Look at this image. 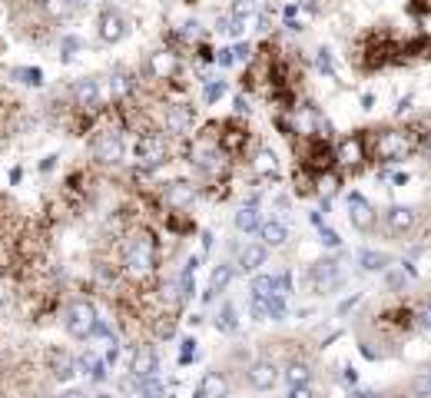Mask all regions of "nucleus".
I'll return each mask as SVG.
<instances>
[{
  "label": "nucleus",
  "instance_id": "nucleus-38",
  "mask_svg": "<svg viewBox=\"0 0 431 398\" xmlns=\"http://www.w3.org/2000/svg\"><path fill=\"white\" fill-rule=\"evenodd\" d=\"M316 63H318V70H322V73H336V63H332V53H328V50H318Z\"/></svg>",
  "mask_w": 431,
  "mask_h": 398
},
{
  "label": "nucleus",
  "instance_id": "nucleus-29",
  "mask_svg": "<svg viewBox=\"0 0 431 398\" xmlns=\"http://www.w3.org/2000/svg\"><path fill=\"white\" fill-rule=\"evenodd\" d=\"M86 369V375L93 382H103L106 379V362H100V359H93V355H83V362H80Z\"/></svg>",
  "mask_w": 431,
  "mask_h": 398
},
{
  "label": "nucleus",
  "instance_id": "nucleus-13",
  "mask_svg": "<svg viewBox=\"0 0 431 398\" xmlns=\"http://www.w3.org/2000/svg\"><path fill=\"white\" fill-rule=\"evenodd\" d=\"M192 120H196V113H192L189 107H170L163 117V127H166V133L182 136L192 130Z\"/></svg>",
  "mask_w": 431,
  "mask_h": 398
},
{
  "label": "nucleus",
  "instance_id": "nucleus-5",
  "mask_svg": "<svg viewBox=\"0 0 431 398\" xmlns=\"http://www.w3.org/2000/svg\"><path fill=\"white\" fill-rule=\"evenodd\" d=\"M90 150H93V159H100V163H116L123 156V133L120 130H103Z\"/></svg>",
  "mask_w": 431,
  "mask_h": 398
},
{
  "label": "nucleus",
  "instance_id": "nucleus-47",
  "mask_svg": "<svg viewBox=\"0 0 431 398\" xmlns=\"http://www.w3.org/2000/svg\"><path fill=\"white\" fill-rule=\"evenodd\" d=\"M355 302H358V295H352V299H345L342 305H338V312H348V309H352V305H355Z\"/></svg>",
  "mask_w": 431,
  "mask_h": 398
},
{
  "label": "nucleus",
  "instance_id": "nucleus-24",
  "mask_svg": "<svg viewBox=\"0 0 431 398\" xmlns=\"http://www.w3.org/2000/svg\"><path fill=\"white\" fill-rule=\"evenodd\" d=\"M256 173L259 176H276V169H279V163H276V153L272 150H259L256 153Z\"/></svg>",
  "mask_w": 431,
  "mask_h": 398
},
{
  "label": "nucleus",
  "instance_id": "nucleus-42",
  "mask_svg": "<svg viewBox=\"0 0 431 398\" xmlns=\"http://www.w3.org/2000/svg\"><path fill=\"white\" fill-rule=\"evenodd\" d=\"M342 382H345V385H355V382H358V372H355V369H342Z\"/></svg>",
  "mask_w": 431,
  "mask_h": 398
},
{
  "label": "nucleus",
  "instance_id": "nucleus-1",
  "mask_svg": "<svg viewBox=\"0 0 431 398\" xmlns=\"http://www.w3.org/2000/svg\"><path fill=\"white\" fill-rule=\"evenodd\" d=\"M415 150L412 133H402V130H385L378 140H375V153L385 163H398L402 156H408Z\"/></svg>",
  "mask_w": 431,
  "mask_h": 398
},
{
  "label": "nucleus",
  "instance_id": "nucleus-26",
  "mask_svg": "<svg viewBox=\"0 0 431 398\" xmlns=\"http://www.w3.org/2000/svg\"><path fill=\"white\" fill-rule=\"evenodd\" d=\"M216 329H219V332H236V329H239V322H236V309H232L229 302H226V305L219 309V315H216Z\"/></svg>",
  "mask_w": 431,
  "mask_h": 398
},
{
  "label": "nucleus",
  "instance_id": "nucleus-31",
  "mask_svg": "<svg viewBox=\"0 0 431 398\" xmlns=\"http://www.w3.org/2000/svg\"><path fill=\"white\" fill-rule=\"evenodd\" d=\"M77 50H80L77 37H63V40H60V60H63V63H73V60H77Z\"/></svg>",
  "mask_w": 431,
  "mask_h": 398
},
{
  "label": "nucleus",
  "instance_id": "nucleus-18",
  "mask_svg": "<svg viewBox=\"0 0 431 398\" xmlns=\"http://www.w3.org/2000/svg\"><path fill=\"white\" fill-rule=\"evenodd\" d=\"M259 266H266V246L249 243L239 249V269L242 272H256Z\"/></svg>",
  "mask_w": 431,
  "mask_h": 398
},
{
  "label": "nucleus",
  "instance_id": "nucleus-6",
  "mask_svg": "<svg viewBox=\"0 0 431 398\" xmlns=\"http://www.w3.org/2000/svg\"><path fill=\"white\" fill-rule=\"evenodd\" d=\"M249 292L252 295H282V299H289V295H292V279H289V272H279V276H256Z\"/></svg>",
  "mask_w": 431,
  "mask_h": 398
},
{
  "label": "nucleus",
  "instance_id": "nucleus-9",
  "mask_svg": "<svg viewBox=\"0 0 431 398\" xmlns=\"http://www.w3.org/2000/svg\"><path fill=\"white\" fill-rule=\"evenodd\" d=\"M348 219H352V226L355 229H362V233H368V229L375 226V209L362 193L348 196Z\"/></svg>",
  "mask_w": 431,
  "mask_h": 398
},
{
  "label": "nucleus",
  "instance_id": "nucleus-10",
  "mask_svg": "<svg viewBox=\"0 0 431 398\" xmlns=\"http://www.w3.org/2000/svg\"><path fill=\"white\" fill-rule=\"evenodd\" d=\"M146 67H150V73H153L156 80H172L180 73V57H176L172 50H156Z\"/></svg>",
  "mask_w": 431,
  "mask_h": 398
},
{
  "label": "nucleus",
  "instance_id": "nucleus-34",
  "mask_svg": "<svg viewBox=\"0 0 431 398\" xmlns=\"http://www.w3.org/2000/svg\"><path fill=\"white\" fill-rule=\"evenodd\" d=\"M199 359V349H196V339H186L180 349V365H189V362Z\"/></svg>",
  "mask_w": 431,
  "mask_h": 398
},
{
  "label": "nucleus",
  "instance_id": "nucleus-11",
  "mask_svg": "<svg viewBox=\"0 0 431 398\" xmlns=\"http://www.w3.org/2000/svg\"><path fill=\"white\" fill-rule=\"evenodd\" d=\"M160 372V355H156L153 345H140L133 352V375L136 379H156Z\"/></svg>",
  "mask_w": 431,
  "mask_h": 398
},
{
  "label": "nucleus",
  "instance_id": "nucleus-33",
  "mask_svg": "<svg viewBox=\"0 0 431 398\" xmlns=\"http://www.w3.org/2000/svg\"><path fill=\"white\" fill-rule=\"evenodd\" d=\"M259 14V0H236L232 4V17H256Z\"/></svg>",
  "mask_w": 431,
  "mask_h": 398
},
{
  "label": "nucleus",
  "instance_id": "nucleus-28",
  "mask_svg": "<svg viewBox=\"0 0 431 398\" xmlns=\"http://www.w3.org/2000/svg\"><path fill=\"white\" fill-rule=\"evenodd\" d=\"M14 77H17L20 83H27V87H40V83H43V70L40 67H17Z\"/></svg>",
  "mask_w": 431,
  "mask_h": 398
},
{
  "label": "nucleus",
  "instance_id": "nucleus-39",
  "mask_svg": "<svg viewBox=\"0 0 431 398\" xmlns=\"http://www.w3.org/2000/svg\"><path fill=\"white\" fill-rule=\"evenodd\" d=\"M296 14H298V7H289V10H286V27H289V30H298Z\"/></svg>",
  "mask_w": 431,
  "mask_h": 398
},
{
  "label": "nucleus",
  "instance_id": "nucleus-2",
  "mask_svg": "<svg viewBox=\"0 0 431 398\" xmlns=\"http://www.w3.org/2000/svg\"><path fill=\"white\" fill-rule=\"evenodd\" d=\"M126 272L143 279L153 272V243L150 236H133V243L126 246Z\"/></svg>",
  "mask_w": 431,
  "mask_h": 398
},
{
  "label": "nucleus",
  "instance_id": "nucleus-16",
  "mask_svg": "<svg viewBox=\"0 0 431 398\" xmlns=\"http://www.w3.org/2000/svg\"><path fill=\"white\" fill-rule=\"evenodd\" d=\"M73 372H77V362H73V355L70 352H50V375L57 382H70L73 379Z\"/></svg>",
  "mask_w": 431,
  "mask_h": 398
},
{
  "label": "nucleus",
  "instance_id": "nucleus-48",
  "mask_svg": "<svg viewBox=\"0 0 431 398\" xmlns=\"http://www.w3.org/2000/svg\"><path fill=\"white\" fill-rule=\"evenodd\" d=\"M408 183V173H395V186H405Z\"/></svg>",
  "mask_w": 431,
  "mask_h": 398
},
{
  "label": "nucleus",
  "instance_id": "nucleus-45",
  "mask_svg": "<svg viewBox=\"0 0 431 398\" xmlns=\"http://www.w3.org/2000/svg\"><path fill=\"white\" fill-rule=\"evenodd\" d=\"M182 37H199V23H196V20H192V23H186Z\"/></svg>",
  "mask_w": 431,
  "mask_h": 398
},
{
  "label": "nucleus",
  "instance_id": "nucleus-8",
  "mask_svg": "<svg viewBox=\"0 0 431 398\" xmlns=\"http://www.w3.org/2000/svg\"><path fill=\"white\" fill-rule=\"evenodd\" d=\"M130 33V20L120 14V10H103L100 14V37L106 43H120V40Z\"/></svg>",
  "mask_w": 431,
  "mask_h": 398
},
{
  "label": "nucleus",
  "instance_id": "nucleus-12",
  "mask_svg": "<svg viewBox=\"0 0 431 398\" xmlns=\"http://www.w3.org/2000/svg\"><path fill=\"white\" fill-rule=\"evenodd\" d=\"M415 223H418V216H415V209H408V206H392V209L385 213V226H388V233H395V236L412 233Z\"/></svg>",
  "mask_w": 431,
  "mask_h": 398
},
{
  "label": "nucleus",
  "instance_id": "nucleus-17",
  "mask_svg": "<svg viewBox=\"0 0 431 398\" xmlns=\"http://www.w3.org/2000/svg\"><path fill=\"white\" fill-rule=\"evenodd\" d=\"M336 159L342 166H358L365 159V146H362V136H352V140H342L336 150Z\"/></svg>",
  "mask_w": 431,
  "mask_h": 398
},
{
  "label": "nucleus",
  "instance_id": "nucleus-41",
  "mask_svg": "<svg viewBox=\"0 0 431 398\" xmlns=\"http://www.w3.org/2000/svg\"><path fill=\"white\" fill-rule=\"evenodd\" d=\"M308 395H312L308 382H306V385H292V398H308Z\"/></svg>",
  "mask_w": 431,
  "mask_h": 398
},
{
  "label": "nucleus",
  "instance_id": "nucleus-43",
  "mask_svg": "<svg viewBox=\"0 0 431 398\" xmlns=\"http://www.w3.org/2000/svg\"><path fill=\"white\" fill-rule=\"evenodd\" d=\"M232 60H249V47H246V43H239V47L232 50Z\"/></svg>",
  "mask_w": 431,
  "mask_h": 398
},
{
  "label": "nucleus",
  "instance_id": "nucleus-19",
  "mask_svg": "<svg viewBox=\"0 0 431 398\" xmlns=\"http://www.w3.org/2000/svg\"><path fill=\"white\" fill-rule=\"evenodd\" d=\"M73 100H77V107H96L100 103V87H96V80H80L77 87H73Z\"/></svg>",
  "mask_w": 431,
  "mask_h": 398
},
{
  "label": "nucleus",
  "instance_id": "nucleus-25",
  "mask_svg": "<svg viewBox=\"0 0 431 398\" xmlns=\"http://www.w3.org/2000/svg\"><path fill=\"white\" fill-rule=\"evenodd\" d=\"M358 263H362V269H368V272H382V269H388V256L375 253V249H365V253L358 256Z\"/></svg>",
  "mask_w": 431,
  "mask_h": 398
},
{
  "label": "nucleus",
  "instance_id": "nucleus-36",
  "mask_svg": "<svg viewBox=\"0 0 431 398\" xmlns=\"http://www.w3.org/2000/svg\"><path fill=\"white\" fill-rule=\"evenodd\" d=\"M336 189H338V179H336V176H318V193L326 196V199L336 193Z\"/></svg>",
  "mask_w": 431,
  "mask_h": 398
},
{
  "label": "nucleus",
  "instance_id": "nucleus-30",
  "mask_svg": "<svg viewBox=\"0 0 431 398\" xmlns=\"http://www.w3.org/2000/svg\"><path fill=\"white\" fill-rule=\"evenodd\" d=\"M232 279V266H219V269H212V279H209V292H222L229 286Z\"/></svg>",
  "mask_w": 431,
  "mask_h": 398
},
{
  "label": "nucleus",
  "instance_id": "nucleus-27",
  "mask_svg": "<svg viewBox=\"0 0 431 398\" xmlns=\"http://www.w3.org/2000/svg\"><path fill=\"white\" fill-rule=\"evenodd\" d=\"M130 90H133V80L126 77V73H113V77H110V97L113 100H123Z\"/></svg>",
  "mask_w": 431,
  "mask_h": 398
},
{
  "label": "nucleus",
  "instance_id": "nucleus-3",
  "mask_svg": "<svg viewBox=\"0 0 431 398\" xmlns=\"http://www.w3.org/2000/svg\"><path fill=\"white\" fill-rule=\"evenodd\" d=\"M96 322H100L96 319V309L90 305V302L80 299L67 309V322H63V325H67V332L73 335V339H90L93 329H96Z\"/></svg>",
  "mask_w": 431,
  "mask_h": 398
},
{
  "label": "nucleus",
  "instance_id": "nucleus-21",
  "mask_svg": "<svg viewBox=\"0 0 431 398\" xmlns=\"http://www.w3.org/2000/svg\"><path fill=\"white\" fill-rule=\"evenodd\" d=\"M236 229H239V233H252V229H259V206L256 203L242 206L239 213H236Z\"/></svg>",
  "mask_w": 431,
  "mask_h": 398
},
{
  "label": "nucleus",
  "instance_id": "nucleus-32",
  "mask_svg": "<svg viewBox=\"0 0 431 398\" xmlns=\"http://www.w3.org/2000/svg\"><path fill=\"white\" fill-rule=\"evenodd\" d=\"M47 10L53 14V17H63V20H67L70 14L77 10V4H73V0H47Z\"/></svg>",
  "mask_w": 431,
  "mask_h": 398
},
{
  "label": "nucleus",
  "instance_id": "nucleus-37",
  "mask_svg": "<svg viewBox=\"0 0 431 398\" xmlns=\"http://www.w3.org/2000/svg\"><path fill=\"white\" fill-rule=\"evenodd\" d=\"M318 239H322V246H332V249H336V246H342L338 233H336V229H328V226H322V229H318Z\"/></svg>",
  "mask_w": 431,
  "mask_h": 398
},
{
  "label": "nucleus",
  "instance_id": "nucleus-46",
  "mask_svg": "<svg viewBox=\"0 0 431 398\" xmlns=\"http://www.w3.org/2000/svg\"><path fill=\"white\" fill-rule=\"evenodd\" d=\"M236 113H249V103H246V97H236Z\"/></svg>",
  "mask_w": 431,
  "mask_h": 398
},
{
  "label": "nucleus",
  "instance_id": "nucleus-35",
  "mask_svg": "<svg viewBox=\"0 0 431 398\" xmlns=\"http://www.w3.org/2000/svg\"><path fill=\"white\" fill-rule=\"evenodd\" d=\"M226 90H229V87H226V80H212L209 87H206V100H209V103H216V100H219Z\"/></svg>",
  "mask_w": 431,
  "mask_h": 398
},
{
  "label": "nucleus",
  "instance_id": "nucleus-15",
  "mask_svg": "<svg viewBox=\"0 0 431 398\" xmlns=\"http://www.w3.org/2000/svg\"><path fill=\"white\" fill-rule=\"evenodd\" d=\"M192 199H196V189H192V183H182V179H176V183L166 186V206H172V209H186V206H192Z\"/></svg>",
  "mask_w": 431,
  "mask_h": 398
},
{
  "label": "nucleus",
  "instance_id": "nucleus-22",
  "mask_svg": "<svg viewBox=\"0 0 431 398\" xmlns=\"http://www.w3.org/2000/svg\"><path fill=\"white\" fill-rule=\"evenodd\" d=\"M286 239H289V229L282 223H266L262 226V243L266 246L276 249V246H286Z\"/></svg>",
  "mask_w": 431,
  "mask_h": 398
},
{
  "label": "nucleus",
  "instance_id": "nucleus-23",
  "mask_svg": "<svg viewBox=\"0 0 431 398\" xmlns=\"http://www.w3.org/2000/svg\"><path fill=\"white\" fill-rule=\"evenodd\" d=\"M282 375H286L289 389H292V385H306V382L312 379V369H308L306 362H292V365H289V369L282 372Z\"/></svg>",
  "mask_w": 431,
  "mask_h": 398
},
{
  "label": "nucleus",
  "instance_id": "nucleus-40",
  "mask_svg": "<svg viewBox=\"0 0 431 398\" xmlns=\"http://www.w3.org/2000/svg\"><path fill=\"white\" fill-rule=\"evenodd\" d=\"M428 389H431V379H428V375H422V379L415 382V392H418V395H428Z\"/></svg>",
  "mask_w": 431,
  "mask_h": 398
},
{
  "label": "nucleus",
  "instance_id": "nucleus-44",
  "mask_svg": "<svg viewBox=\"0 0 431 398\" xmlns=\"http://www.w3.org/2000/svg\"><path fill=\"white\" fill-rule=\"evenodd\" d=\"M216 60H219L222 67H229V63H232V50H219V53H216Z\"/></svg>",
  "mask_w": 431,
  "mask_h": 398
},
{
  "label": "nucleus",
  "instance_id": "nucleus-4",
  "mask_svg": "<svg viewBox=\"0 0 431 398\" xmlns=\"http://www.w3.org/2000/svg\"><path fill=\"white\" fill-rule=\"evenodd\" d=\"M166 156H170V150H166V140H163V136H143V140L136 143V163L146 166V169H156V166H163Z\"/></svg>",
  "mask_w": 431,
  "mask_h": 398
},
{
  "label": "nucleus",
  "instance_id": "nucleus-14",
  "mask_svg": "<svg viewBox=\"0 0 431 398\" xmlns=\"http://www.w3.org/2000/svg\"><path fill=\"white\" fill-rule=\"evenodd\" d=\"M276 382H279V369L272 365V362H256L249 369V385L259 392H269V389H276Z\"/></svg>",
  "mask_w": 431,
  "mask_h": 398
},
{
  "label": "nucleus",
  "instance_id": "nucleus-7",
  "mask_svg": "<svg viewBox=\"0 0 431 398\" xmlns=\"http://www.w3.org/2000/svg\"><path fill=\"white\" fill-rule=\"evenodd\" d=\"M308 279H312L316 292H332L336 286H342V269H338L336 259H322V263L312 266Z\"/></svg>",
  "mask_w": 431,
  "mask_h": 398
},
{
  "label": "nucleus",
  "instance_id": "nucleus-20",
  "mask_svg": "<svg viewBox=\"0 0 431 398\" xmlns=\"http://www.w3.org/2000/svg\"><path fill=\"white\" fill-rule=\"evenodd\" d=\"M196 395L199 398H222L226 395V379L216 375V372H206L199 382V389H196Z\"/></svg>",
  "mask_w": 431,
  "mask_h": 398
}]
</instances>
